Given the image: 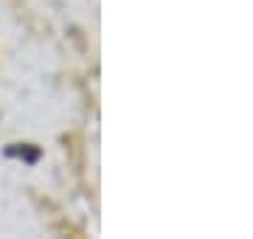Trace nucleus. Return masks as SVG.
I'll use <instances>...</instances> for the list:
<instances>
[{"instance_id":"f257e3e1","label":"nucleus","mask_w":253,"mask_h":239,"mask_svg":"<svg viewBox=\"0 0 253 239\" xmlns=\"http://www.w3.org/2000/svg\"><path fill=\"white\" fill-rule=\"evenodd\" d=\"M3 155L17 158V160H23V163H37L40 155H42V149L34 147V144H9V147L3 149Z\"/></svg>"}]
</instances>
